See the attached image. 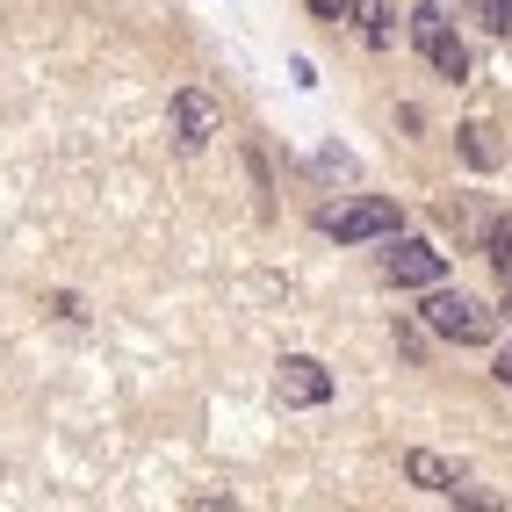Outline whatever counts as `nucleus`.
I'll return each instance as SVG.
<instances>
[{"label": "nucleus", "instance_id": "obj_1", "mask_svg": "<svg viewBox=\"0 0 512 512\" xmlns=\"http://www.w3.org/2000/svg\"><path fill=\"white\" fill-rule=\"evenodd\" d=\"M397 202L390 195H354V202H332V210L318 217L325 238H339V246H368V238H397Z\"/></svg>", "mask_w": 512, "mask_h": 512}, {"label": "nucleus", "instance_id": "obj_2", "mask_svg": "<svg viewBox=\"0 0 512 512\" xmlns=\"http://www.w3.org/2000/svg\"><path fill=\"white\" fill-rule=\"evenodd\" d=\"M426 325H433L440 339H455V347H491V332H498V318H491L476 296H462V289L426 296Z\"/></svg>", "mask_w": 512, "mask_h": 512}, {"label": "nucleus", "instance_id": "obj_3", "mask_svg": "<svg viewBox=\"0 0 512 512\" xmlns=\"http://www.w3.org/2000/svg\"><path fill=\"white\" fill-rule=\"evenodd\" d=\"M325 397H332L325 361H311V354H282V368H275V404H289V412H311V404H325Z\"/></svg>", "mask_w": 512, "mask_h": 512}, {"label": "nucleus", "instance_id": "obj_4", "mask_svg": "<svg viewBox=\"0 0 512 512\" xmlns=\"http://www.w3.org/2000/svg\"><path fill=\"white\" fill-rule=\"evenodd\" d=\"M383 275L397 289H433L440 275H448V253H433L426 238H397V246L383 253Z\"/></svg>", "mask_w": 512, "mask_h": 512}, {"label": "nucleus", "instance_id": "obj_5", "mask_svg": "<svg viewBox=\"0 0 512 512\" xmlns=\"http://www.w3.org/2000/svg\"><path fill=\"white\" fill-rule=\"evenodd\" d=\"M174 130H181V145H210L217 130H224V109L202 87H181L174 94Z\"/></svg>", "mask_w": 512, "mask_h": 512}, {"label": "nucleus", "instance_id": "obj_6", "mask_svg": "<svg viewBox=\"0 0 512 512\" xmlns=\"http://www.w3.org/2000/svg\"><path fill=\"white\" fill-rule=\"evenodd\" d=\"M440 37H448V0H419V8H412V44L433 51Z\"/></svg>", "mask_w": 512, "mask_h": 512}, {"label": "nucleus", "instance_id": "obj_7", "mask_svg": "<svg viewBox=\"0 0 512 512\" xmlns=\"http://www.w3.org/2000/svg\"><path fill=\"white\" fill-rule=\"evenodd\" d=\"M404 469H412V484H419V491H455V469L440 462V455H426V448L404 455Z\"/></svg>", "mask_w": 512, "mask_h": 512}, {"label": "nucleus", "instance_id": "obj_8", "mask_svg": "<svg viewBox=\"0 0 512 512\" xmlns=\"http://www.w3.org/2000/svg\"><path fill=\"white\" fill-rule=\"evenodd\" d=\"M426 58H433V73H440V80H469V51H462V37H455V29H448V37H440Z\"/></svg>", "mask_w": 512, "mask_h": 512}, {"label": "nucleus", "instance_id": "obj_9", "mask_svg": "<svg viewBox=\"0 0 512 512\" xmlns=\"http://www.w3.org/2000/svg\"><path fill=\"white\" fill-rule=\"evenodd\" d=\"M354 22H361V37L368 44H390V0H347Z\"/></svg>", "mask_w": 512, "mask_h": 512}, {"label": "nucleus", "instance_id": "obj_10", "mask_svg": "<svg viewBox=\"0 0 512 512\" xmlns=\"http://www.w3.org/2000/svg\"><path fill=\"white\" fill-rule=\"evenodd\" d=\"M462 8H469L476 29H491V37H505V29H512V0H462Z\"/></svg>", "mask_w": 512, "mask_h": 512}, {"label": "nucleus", "instance_id": "obj_11", "mask_svg": "<svg viewBox=\"0 0 512 512\" xmlns=\"http://www.w3.org/2000/svg\"><path fill=\"white\" fill-rule=\"evenodd\" d=\"M491 267H498V282L512 289V224H491Z\"/></svg>", "mask_w": 512, "mask_h": 512}, {"label": "nucleus", "instance_id": "obj_12", "mask_svg": "<svg viewBox=\"0 0 512 512\" xmlns=\"http://www.w3.org/2000/svg\"><path fill=\"white\" fill-rule=\"evenodd\" d=\"M303 8H311V15H325V22H339V15H347V0H303Z\"/></svg>", "mask_w": 512, "mask_h": 512}, {"label": "nucleus", "instance_id": "obj_13", "mask_svg": "<svg viewBox=\"0 0 512 512\" xmlns=\"http://www.w3.org/2000/svg\"><path fill=\"white\" fill-rule=\"evenodd\" d=\"M491 375H498V383L512 390V339H505V347H498V368H491Z\"/></svg>", "mask_w": 512, "mask_h": 512}, {"label": "nucleus", "instance_id": "obj_14", "mask_svg": "<svg viewBox=\"0 0 512 512\" xmlns=\"http://www.w3.org/2000/svg\"><path fill=\"white\" fill-rule=\"evenodd\" d=\"M188 512H238V505H231V498H195Z\"/></svg>", "mask_w": 512, "mask_h": 512}]
</instances>
